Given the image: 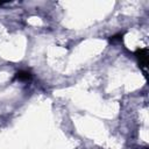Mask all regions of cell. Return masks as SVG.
Returning a JSON list of instances; mask_svg holds the SVG:
<instances>
[{"label": "cell", "mask_w": 149, "mask_h": 149, "mask_svg": "<svg viewBox=\"0 0 149 149\" xmlns=\"http://www.w3.org/2000/svg\"><path fill=\"white\" fill-rule=\"evenodd\" d=\"M135 56L139 61L140 66L146 69L147 64H148V51H147V49H137L135 51Z\"/></svg>", "instance_id": "6da1fadb"}, {"label": "cell", "mask_w": 149, "mask_h": 149, "mask_svg": "<svg viewBox=\"0 0 149 149\" xmlns=\"http://www.w3.org/2000/svg\"><path fill=\"white\" fill-rule=\"evenodd\" d=\"M15 78L17 80H22V81H26V80H29L31 78V73L29 71H26V70H20L15 73Z\"/></svg>", "instance_id": "7a4b0ae2"}, {"label": "cell", "mask_w": 149, "mask_h": 149, "mask_svg": "<svg viewBox=\"0 0 149 149\" xmlns=\"http://www.w3.org/2000/svg\"><path fill=\"white\" fill-rule=\"evenodd\" d=\"M122 35H123V34L119 33V34H116V35H114V36H111V41H115V40H122Z\"/></svg>", "instance_id": "3957f363"}, {"label": "cell", "mask_w": 149, "mask_h": 149, "mask_svg": "<svg viewBox=\"0 0 149 149\" xmlns=\"http://www.w3.org/2000/svg\"><path fill=\"white\" fill-rule=\"evenodd\" d=\"M0 5H1V2H0Z\"/></svg>", "instance_id": "277c9868"}]
</instances>
